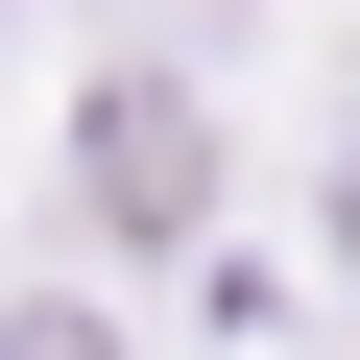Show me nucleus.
Segmentation results:
<instances>
[{"mask_svg": "<svg viewBox=\"0 0 360 360\" xmlns=\"http://www.w3.org/2000/svg\"><path fill=\"white\" fill-rule=\"evenodd\" d=\"M72 168H96V217H120V240H193V193H217V120H193V72H96Z\"/></svg>", "mask_w": 360, "mask_h": 360, "instance_id": "nucleus-1", "label": "nucleus"}, {"mask_svg": "<svg viewBox=\"0 0 360 360\" xmlns=\"http://www.w3.org/2000/svg\"><path fill=\"white\" fill-rule=\"evenodd\" d=\"M0 360H120V336H96L72 288H25V312H0Z\"/></svg>", "mask_w": 360, "mask_h": 360, "instance_id": "nucleus-2", "label": "nucleus"}, {"mask_svg": "<svg viewBox=\"0 0 360 360\" xmlns=\"http://www.w3.org/2000/svg\"><path fill=\"white\" fill-rule=\"evenodd\" d=\"M336 264H360V168H336Z\"/></svg>", "mask_w": 360, "mask_h": 360, "instance_id": "nucleus-3", "label": "nucleus"}]
</instances>
